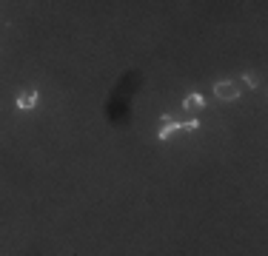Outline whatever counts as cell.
Masks as SVG:
<instances>
[{"label":"cell","mask_w":268,"mask_h":256,"mask_svg":"<svg viewBox=\"0 0 268 256\" xmlns=\"http://www.w3.org/2000/svg\"><path fill=\"white\" fill-rule=\"evenodd\" d=\"M214 94H217L220 100H225V103H234V100L240 97V88L234 83H228V80H223V83L214 85Z\"/></svg>","instance_id":"6da1fadb"},{"label":"cell","mask_w":268,"mask_h":256,"mask_svg":"<svg viewBox=\"0 0 268 256\" xmlns=\"http://www.w3.org/2000/svg\"><path fill=\"white\" fill-rule=\"evenodd\" d=\"M174 131H183V122L180 120H174V117H163V128L157 131V140H168V137L174 134Z\"/></svg>","instance_id":"7a4b0ae2"},{"label":"cell","mask_w":268,"mask_h":256,"mask_svg":"<svg viewBox=\"0 0 268 256\" xmlns=\"http://www.w3.org/2000/svg\"><path fill=\"white\" fill-rule=\"evenodd\" d=\"M37 97H40L37 91H23V94L15 97V106L20 108V111H32V108L37 106Z\"/></svg>","instance_id":"3957f363"},{"label":"cell","mask_w":268,"mask_h":256,"mask_svg":"<svg viewBox=\"0 0 268 256\" xmlns=\"http://www.w3.org/2000/svg\"><path fill=\"white\" fill-rule=\"evenodd\" d=\"M243 80H246L248 88H260V77H257L254 71H246V74H243Z\"/></svg>","instance_id":"5b68a950"},{"label":"cell","mask_w":268,"mask_h":256,"mask_svg":"<svg viewBox=\"0 0 268 256\" xmlns=\"http://www.w3.org/2000/svg\"><path fill=\"white\" fill-rule=\"evenodd\" d=\"M183 108H186V111H203L205 108V100H203V94H189V97L183 100Z\"/></svg>","instance_id":"277c9868"}]
</instances>
